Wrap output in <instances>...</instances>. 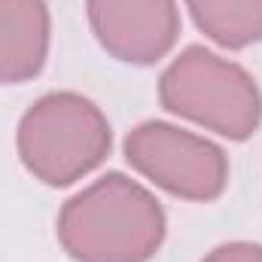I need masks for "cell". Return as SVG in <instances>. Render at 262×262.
<instances>
[{"instance_id": "1", "label": "cell", "mask_w": 262, "mask_h": 262, "mask_svg": "<svg viewBox=\"0 0 262 262\" xmlns=\"http://www.w3.org/2000/svg\"><path fill=\"white\" fill-rule=\"evenodd\" d=\"M55 238L73 262H152L168 238V213L149 186L107 171L61 204Z\"/></svg>"}, {"instance_id": "2", "label": "cell", "mask_w": 262, "mask_h": 262, "mask_svg": "<svg viewBox=\"0 0 262 262\" xmlns=\"http://www.w3.org/2000/svg\"><path fill=\"white\" fill-rule=\"evenodd\" d=\"M113 149L107 113L79 92L40 95L15 125L21 168L49 189H67L95 174Z\"/></svg>"}, {"instance_id": "3", "label": "cell", "mask_w": 262, "mask_h": 262, "mask_svg": "<svg viewBox=\"0 0 262 262\" xmlns=\"http://www.w3.org/2000/svg\"><path fill=\"white\" fill-rule=\"evenodd\" d=\"M159 104L223 140L244 143L262 125V89L244 64L192 43L159 76Z\"/></svg>"}, {"instance_id": "4", "label": "cell", "mask_w": 262, "mask_h": 262, "mask_svg": "<svg viewBox=\"0 0 262 262\" xmlns=\"http://www.w3.org/2000/svg\"><path fill=\"white\" fill-rule=\"evenodd\" d=\"M122 156L134 174L180 201L210 204L229 189L232 165L226 149L168 119H146L125 134Z\"/></svg>"}, {"instance_id": "5", "label": "cell", "mask_w": 262, "mask_h": 262, "mask_svg": "<svg viewBox=\"0 0 262 262\" xmlns=\"http://www.w3.org/2000/svg\"><path fill=\"white\" fill-rule=\"evenodd\" d=\"M85 15L98 46L134 67L168 58L183 31L177 0H85Z\"/></svg>"}, {"instance_id": "6", "label": "cell", "mask_w": 262, "mask_h": 262, "mask_svg": "<svg viewBox=\"0 0 262 262\" xmlns=\"http://www.w3.org/2000/svg\"><path fill=\"white\" fill-rule=\"evenodd\" d=\"M52 52L46 0H0V85H25L43 73Z\"/></svg>"}, {"instance_id": "7", "label": "cell", "mask_w": 262, "mask_h": 262, "mask_svg": "<svg viewBox=\"0 0 262 262\" xmlns=\"http://www.w3.org/2000/svg\"><path fill=\"white\" fill-rule=\"evenodd\" d=\"M183 6L198 31L229 52L262 43V0H183Z\"/></svg>"}, {"instance_id": "8", "label": "cell", "mask_w": 262, "mask_h": 262, "mask_svg": "<svg viewBox=\"0 0 262 262\" xmlns=\"http://www.w3.org/2000/svg\"><path fill=\"white\" fill-rule=\"evenodd\" d=\"M201 262H262V244L256 241H226L207 250Z\"/></svg>"}]
</instances>
